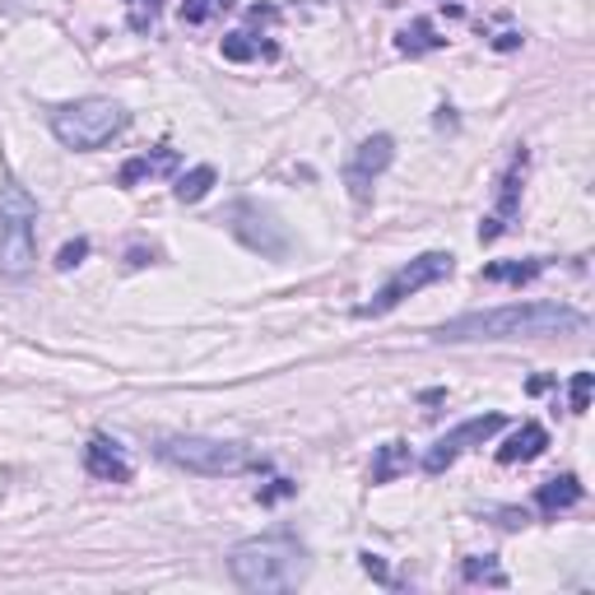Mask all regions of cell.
I'll list each match as a JSON object with an SVG mask.
<instances>
[{
	"instance_id": "6da1fadb",
	"label": "cell",
	"mask_w": 595,
	"mask_h": 595,
	"mask_svg": "<svg viewBox=\"0 0 595 595\" xmlns=\"http://www.w3.org/2000/svg\"><path fill=\"white\" fill-rule=\"evenodd\" d=\"M586 317L568 303H507L488 312H465L433 330L442 344H470V340H539V336H568L582 330Z\"/></svg>"
},
{
	"instance_id": "7a4b0ae2",
	"label": "cell",
	"mask_w": 595,
	"mask_h": 595,
	"mask_svg": "<svg viewBox=\"0 0 595 595\" xmlns=\"http://www.w3.org/2000/svg\"><path fill=\"white\" fill-rule=\"evenodd\" d=\"M229 572L242 591H293L307 582V549L289 531L256 535L229 549Z\"/></svg>"
},
{
	"instance_id": "3957f363",
	"label": "cell",
	"mask_w": 595,
	"mask_h": 595,
	"mask_svg": "<svg viewBox=\"0 0 595 595\" xmlns=\"http://www.w3.org/2000/svg\"><path fill=\"white\" fill-rule=\"evenodd\" d=\"M159 457L168 465L186 470V475H247V470H266V457L247 442H223V437H163Z\"/></svg>"
},
{
	"instance_id": "277c9868",
	"label": "cell",
	"mask_w": 595,
	"mask_h": 595,
	"mask_svg": "<svg viewBox=\"0 0 595 595\" xmlns=\"http://www.w3.org/2000/svg\"><path fill=\"white\" fill-rule=\"evenodd\" d=\"M131 126V112L112 98H80V102H65V108L51 112V135L61 139L65 149H102Z\"/></svg>"
},
{
	"instance_id": "5b68a950",
	"label": "cell",
	"mask_w": 595,
	"mask_h": 595,
	"mask_svg": "<svg viewBox=\"0 0 595 595\" xmlns=\"http://www.w3.org/2000/svg\"><path fill=\"white\" fill-rule=\"evenodd\" d=\"M33 223H38V201L14 182L0 186V275L24 279L33 266H38Z\"/></svg>"
},
{
	"instance_id": "8992f818",
	"label": "cell",
	"mask_w": 595,
	"mask_h": 595,
	"mask_svg": "<svg viewBox=\"0 0 595 595\" xmlns=\"http://www.w3.org/2000/svg\"><path fill=\"white\" fill-rule=\"evenodd\" d=\"M451 266H457V260H451V252H424V256H414L410 266H400V270L387 279V284L377 289L373 303H363V307H359V317H363V321H367V317H387V312L405 303L410 293L437 284V279H447Z\"/></svg>"
},
{
	"instance_id": "52a82bcc",
	"label": "cell",
	"mask_w": 595,
	"mask_h": 595,
	"mask_svg": "<svg viewBox=\"0 0 595 595\" xmlns=\"http://www.w3.org/2000/svg\"><path fill=\"white\" fill-rule=\"evenodd\" d=\"M507 428V418L502 414H479V418H465V424H457L451 433H442L437 442L428 447V457H424V470L428 475H442V470L461 457V451H470V447H484L488 437H498Z\"/></svg>"
},
{
	"instance_id": "ba28073f",
	"label": "cell",
	"mask_w": 595,
	"mask_h": 595,
	"mask_svg": "<svg viewBox=\"0 0 595 595\" xmlns=\"http://www.w3.org/2000/svg\"><path fill=\"white\" fill-rule=\"evenodd\" d=\"M229 229L260 256H289V229L270 215V209H260L252 201H242V205L229 209Z\"/></svg>"
},
{
	"instance_id": "9c48e42d",
	"label": "cell",
	"mask_w": 595,
	"mask_h": 595,
	"mask_svg": "<svg viewBox=\"0 0 595 595\" xmlns=\"http://www.w3.org/2000/svg\"><path fill=\"white\" fill-rule=\"evenodd\" d=\"M391 159H396V139H391V135H373V139H363L359 154H354V159H349V168H344V186H349V196H354L359 205H367V196H373V182L391 168Z\"/></svg>"
},
{
	"instance_id": "30bf717a",
	"label": "cell",
	"mask_w": 595,
	"mask_h": 595,
	"mask_svg": "<svg viewBox=\"0 0 595 595\" xmlns=\"http://www.w3.org/2000/svg\"><path fill=\"white\" fill-rule=\"evenodd\" d=\"M84 470H89L94 479H102V484H126L131 479L126 451H121L108 433H94L89 437V447H84Z\"/></svg>"
},
{
	"instance_id": "8fae6325",
	"label": "cell",
	"mask_w": 595,
	"mask_h": 595,
	"mask_svg": "<svg viewBox=\"0 0 595 595\" xmlns=\"http://www.w3.org/2000/svg\"><path fill=\"white\" fill-rule=\"evenodd\" d=\"M521 178H526V154L512 163V172L502 178V196H498V209L488 215L484 223H479V238L484 242H494V238H502L507 233V223H512V215H517V196H521Z\"/></svg>"
},
{
	"instance_id": "7c38bea8",
	"label": "cell",
	"mask_w": 595,
	"mask_h": 595,
	"mask_svg": "<svg viewBox=\"0 0 595 595\" xmlns=\"http://www.w3.org/2000/svg\"><path fill=\"white\" fill-rule=\"evenodd\" d=\"M545 447H549L545 424H521V428L498 447V461H502V465H526V461H535V457H545Z\"/></svg>"
},
{
	"instance_id": "4fadbf2b",
	"label": "cell",
	"mask_w": 595,
	"mask_h": 595,
	"mask_svg": "<svg viewBox=\"0 0 595 595\" xmlns=\"http://www.w3.org/2000/svg\"><path fill=\"white\" fill-rule=\"evenodd\" d=\"M582 494H586V488H582V479H576V475H554V479L539 484L535 507L545 517H558V512H568V507L582 502Z\"/></svg>"
},
{
	"instance_id": "5bb4252c",
	"label": "cell",
	"mask_w": 595,
	"mask_h": 595,
	"mask_svg": "<svg viewBox=\"0 0 595 595\" xmlns=\"http://www.w3.org/2000/svg\"><path fill=\"white\" fill-rule=\"evenodd\" d=\"M178 168V149H168V145H159L154 154H139V159H131L126 168H121V186H135V182H145V178H163V172H172Z\"/></svg>"
},
{
	"instance_id": "9a60e30c",
	"label": "cell",
	"mask_w": 595,
	"mask_h": 595,
	"mask_svg": "<svg viewBox=\"0 0 595 595\" xmlns=\"http://www.w3.org/2000/svg\"><path fill=\"white\" fill-rule=\"evenodd\" d=\"M410 465H414L410 442L377 447V457H373V484H391V479H400V475H410Z\"/></svg>"
},
{
	"instance_id": "2e32d148",
	"label": "cell",
	"mask_w": 595,
	"mask_h": 595,
	"mask_svg": "<svg viewBox=\"0 0 595 595\" xmlns=\"http://www.w3.org/2000/svg\"><path fill=\"white\" fill-rule=\"evenodd\" d=\"M539 270H545V260H494V266H484V279L488 284H526V279H535Z\"/></svg>"
},
{
	"instance_id": "e0dca14e",
	"label": "cell",
	"mask_w": 595,
	"mask_h": 595,
	"mask_svg": "<svg viewBox=\"0 0 595 595\" xmlns=\"http://www.w3.org/2000/svg\"><path fill=\"white\" fill-rule=\"evenodd\" d=\"M437 47H442V38H437V28L428 20H414L400 33V51H405V57H424V51H437Z\"/></svg>"
},
{
	"instance_id": "ac0fdd59",
	"label": "cell",
	"mask_w": 595,
	"mask_h": 595,
	"mask_svg": "<svg viewBox=\"0 0 595 595\" xmlns=\"http://www.w3.org/2000/svg\"><path fill=\"white\" fill-rule=\"evenodd\" d=\"M209 186H215V168L201 163V168H191V172H182V178H178V201L196 205V201L209 196Z\"/></svg>"
},
{
	"instance_id": "d6986e66",
	"label": "cell",
	"mask_w": 595,
	"mask_h": 595,
	"mask_svg": "<svg viewBox=\"0 0 595 595\" xmlns=\"http://www.w3.org/2000/svg\"><path fill=\"white\" fill-rule=\"evenodd\" d=\"M461 576H465V582H484V586H507V572L494 563V558H465V563H461Z\"/></svg>"
},
{
	"instance_id": "ffe728a7",
	"label": "cell",
	"mask_w": 595,
	"mask_h": 595,
	"mask_svg": "<svg viewBox=\"0 0 595 595\" xmlns=\"http://www.w3.org/2000/svg\"><path fill=\"white\" fill-rule=\"evenodd\" d=\"M159 14H163V0H126V24L135 33H154Z\"/></svg>"
},
{
	"instance_id": "44dd1931",
	"label": "cell",
	"mask_w": 595,
	"mask_h": 595,
	"mask_svg": "<svg viewBox=\"0 0 595 595\" xmlns=\"http://www.w3.org/2000/svg\"><path fill=\"white\" fill-rule=\"evenodd\" d=\"M260 51H270V47H260L252 33H229L223 38V61H256Z\"/></svg>"
},
{
	"instance_id": "7402d4cb",
	"label": "cell",
	"mask_w": 595,
	"mask_h": 595,
	"mask_svg": "<svg viewBox=\"0 0 595 595\" xmlns=\"http://www.w3.org/2000/svg\"><path fill=\"white\" fill-rule=\"evenodd\" d=\"M591 387H595L591 373H576V377H572V387H568V405H572V414H586V405H591Z\"/></svg>"
},
{
	"instance_id": "603a6c76",
	"label": "cell",
	"mask_w": 595,
	"mask_h": 595,
	"mask_svg": "<svg viewBox=\"0 0 595 595\" xmlns=\"http://www.w3.org/2000/svg\"><path fill=\"white\" fill-rule=\"evenodd\" d=\"M229 5H233V0H186V5H182V20H186V24H205L215 10H229Z\"/></svg>"
},
{
	"instance_id": "cb8c5ba5",
	"label": "cell",
	"mask_w": 595,
	"mask_h": 595,
	"mask_svg": "<svg viewBox=\"0 0 595 595\" xmlns=\"http://www.w3.org/2000/svg\"><path fill=\"white\" fill-rule=\"evenodd\" d=\"M84 256H89V238H75V242H65V247L57 252V270H75Z\"/></svg>"
},
{
	"instance_id": "d4e9b609",
	"label": "cell",
	"mask_w": 595,
	"mask_h": 595,
	"mask_svg": "<svg viewBox=\"0 0 595 595\" xmlns=\"http://www.w3.org/2000/svg\"><path fill=\"white\" fill-rule=\"evenodd\" d=\"M293 488H298L293 479H275L270 488H260V502H279V498H289V494H293Z\"/></svg>"
},
{
	"instance_id": "484cf974",
	"label": "cell",
	"mask_w": 595,
	"mask_h": 595,
	"mask_svg": "<svg viewBox=\"0 0 595 595\" xmlns=\"http://www.w3.org/2000/svg\"><path fill=\"white\" fill-rule=\"evenodd\" d=\"M359 558H363V572H373L377 582H387V563H381L377 554H359Z\"/></svg>"
},
{
	"instance_id": "4316f807",
	"label": "cell",
	"mask_w": 595,
	"mask_h": 595,
	"mask_svg": "<svg viewBox=\"0 0 595 595\" xmlns=\"http://www.w3.org/2000/svg\"><path fill=\"white\" fill-rule=\"evenodd\" d=\"M498 517H502V521H498V526H507V531H512V526H526V521H531L526 512H517V507H502V512H498Z\"/></svg>"
},
{
	"instance_id": "83f0119b",
	"label": "cell",
	"mask_w": 595,
	"mask_h": 595,
	"mask_svg": "<svg viewBox=\"0 0 595 595\" xmlns=\"http://www.w3.org/2000/svg\"><path fill=\"white\" fill-rule=\"evenodd\" d=\"M442 5H447V0H442ZM465 10V0H451V14H461Z\"/></svg>"
}]
</instances>
